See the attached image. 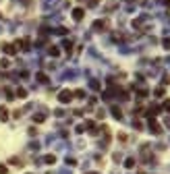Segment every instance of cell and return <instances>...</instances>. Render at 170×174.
I'll return each mask as SVG.
<instances>
[{"label":"cell","instance_id":"6da1fadb","mask_svg":"<svg viewBox=\"0 0 170 174\" xmlns=\"http://www.w3.org/2000/svg\"><path fill=\"white\" fill-rule=\"evenodd\" d=\"M73 98H75L73 91H69V89H65V91L58 93V102H60V104H71V102H73Z\"/></svg>","mask_w":170,"mask_h":174},{"label":"cell","instance_id":"7a4b0ae2","mask_svg":"<svg viewBox=\"0 0 170 174\" xmlns=\"http://www.w3.org/2000/svg\"><path fill=\"white\" fill-rule=\"evenodd\" d=\"M149 130H151L154 135H160V133H162V126L158 124V120H156V118H149Z\"/></svg>","mask_w":170,"mask_h":174},{"label":"cell","instance_id":"3957f363","mask_svg":"<svg viewBox=\"0 0 170 174\" xmlns=\"http://www.w3.org/2000/svg\"><path fill=\"white\" fill-rule=\"evenodd\" d=\"M4 52H6V54H11V56H15L17 54V50H19V48H17V43H4Z\"/></svg>","mask_w":170,"mask_h":174},{"label":"cell","instance_id":"277c9868","mask_svg":"<svg viewBox=\"0 0 170 174\" xmlns=\"http://www.w3.org/2000/svg\"><path fill=\"white\" fill-rule=\"evenodd\" d=\"M106 27H108V23H106V19H97V21L93 23V29H95V31H104Z\"/></svg>","mask_w":170,"mask_h":174},{"label":"cell","instance_id":"5b68a950","mask_svg":"<svg viewBox=\"0 0 170 174\" xmlns=\"http://www.w3.org/2000/svg\"><path fill=\"white\" fill-rule=\"evenodd\" d=\"M83 17H85V11H83V8H75V11H73V19H75V21H81Z\"/></svg>","mask_w":170,"mask_h":174},{"label":"cell","instance_id":"8992f818","mask_svg":"<svg viewBox=\"0 0 170 174\" xmlns=\"http://www.w3.org/2000/svg\"><path fill=\"white\" fill-rule=\"evenodd\" d=\"M8 118H11V114H8V108L0 106V120H2V122H6Z\"/></svg>","mask_w":170,"mask_h":174},{"label":"cell","instance_id":"52a82bcc","mask_svg":"<svg viewBox=\"0 0 170 174\" xmlns=\"http://www.w3.org/2000/svg\"><path fill=\"white\" fill-rule=\"evenodd\" d=\"M164 93H166V89H164L162 85H160V87H156V89H154V95H156V98H164Z\"/></svg>","mask_w":170,"mask_h":174},{"label":"cell","instance_id":"ba28073f","mask_svg":"<svg viewBox=\"0 0 170 174\" xmlns=\"http://www.w3.org/2000/svg\"><path fill=\"white\" fill-rule=\"evenodd\" d=\"M112 114H114V118H116V120H122V112L116 108V106H112Z\"/></svg>","mask_w":170,"mask_h":174},{"label":"cell","instance_id":"9c48e42d","mask_svg":"<svg viewBox=\"0 0 170 174\" xmlns=\"http://www.w3.org/2000/svg\"><path fill=\"white\" fill-rule=\"evenodd\" d=\"M33 120H35L38 124H42L44 120H46V114H35V116H33Z\"/></svg>","mask_w":170,"mask_h":174},{"label":"cell","instance_id":"30bf717a","mask_svg":"<svg viewBox=\"0 0 170 174\" xmlns=\"http://www.w3.org/2000/svg\"><path fill=\"white\" fill-rule=\"evenodd\" d=\"M44 162H46V164H54V162H56V155H52V153H48L46 158H44Z\"/></svg>","mask_w":170,"mask_h":174},{"label":"cell","instance_id":"8fae6325","mask_svg":"<svg viewBox=\"0 0 170 174\" xmlns=\"http://www.w3.org/2000/svg\"><path fill=\"white\" fill-rule=\"evenodd\" d=\"M17 98H27V91H25L23 87H19V89H17Z\"/></svg>","mask_w":170,"mask_h":174},{"label":"cell","instance_id":"7c38bea8","mask_svg":"<svg viewBox=\"0 0 170 174\" xmlns=\"http://www.w3.org/2000/svg\"><path fill=\"white\" fill-rule=\"evenodd\" d=\"M50 56H60V50L52 46V48H50Z\"/></svg>","mask_w":170,"mask_h":174},{"label":"cell","instance_id":"4fadbf2b","mask_svg":"<svg viewBox=\"0 0 170 174\" xmlns=\"http://www.w3.org/2000/svg\"><path fill=\"white\" fill-rule=\"evenodd\" d=\"M8 164H13V166H23V162H21L19 158H13V160L8 162Z\"/></svg>","mask_w":170,"mask_h":174},{"label":"cell","instance_id":"5bb4252c","mask_svg":"<svg viewBox=\"0 0 170 174\" xmlns=\"http://www.w3.org/2000/svg\"><path fill=\"white\" fill-rule=\"evenodd\" d=\"M38 81H42V83H48V77L44 75V73H40V75H38Z\"/></svg>","mask_w":170,"mask_h":174},{"label":"cell","instance_id":"9a60e30c","mask_svg":"<svg viewBox=\"0 0 170 174\" xmlns=\"http://www.w3.org/2000/svg\"><path fill=\"white\" fill-rule=\"evenodd\" d=\"M0 174H8V168H6V164H0Z\"/></svg>","mask_w":170,"mask_h":174},{"label":"cell","instance_id":"2e32d148","mask_svg":"<svg viewBox=\"0 0 170 174\" xmlns=\"http://www.w3.org/2000/svg\"><path fill=\"white\" fill-rule=\"evenodd\" d=\"M124 166H127V168H133V166H135V160H127V162H124Z\"/></svg>","mask_w":170,"mask_h":174},{"label":"cell","instance_id":"e0dca14e","mask_svg":"<svg viewBox=\"0 0 170 174\" xmlns=\"http://www.w3.org/2000/svg\"><path fill=\"white\" fill-rule=\"evenodd\" d=\"M118 141H122V143L127 141V133H120V135H118Z\"/></svg>","mask_w":170,"mask_h":174},{"label":"cell","instance_id":"ac0fdd59","mask_svg":"<svg viewBox=\"0 0 170 174\" xmlns=\"http://www.w3.org/2000/svg\"><path fill=\"white\" fill-rule=\"evenodd\" d=\"M164 108H166V110H170V100H166V102H164Z\"/></svg>","mask_w":170,"mask_h":174},{"label":"cell","instance_id":"d6986e66","mask_svg":"<svg viewBox=\"0 0 170 174\" xmlns=\"http://www.w3.org/2000/svg\"><path fill=\"white\" fill-rule=\"evenodd\" d=\"M164 46H166V48H170V39H164Z\"/></svg>","mask_w":170,"mask_h":174},{"label":"cell","instance_id":"ffe728a7","mask_svg":"<svg viewBox=\"0 0 170 174\" xmlns=\"http://www.w3.org/2000/svg\"><path fill=\"white\" fill-rule=\"evenodd\" d=\"M166 6H170V0H166Z\"/></svg>","mask_w":170,"mask_h":174},{"label":"cell","instance_id":"44dd1931","mask_svg":"<svg viewBox=\"0 0 170 174\" xmlns=\"http://www.w3.org/2000/svg\"><path fill=\"white\" fill-rule=\"evenodd\" d=\"M93 174H95V172H93Z\"/></svg>","mask_w":170,"mask_h":174}]
</instances>
